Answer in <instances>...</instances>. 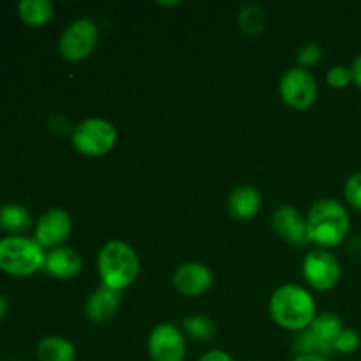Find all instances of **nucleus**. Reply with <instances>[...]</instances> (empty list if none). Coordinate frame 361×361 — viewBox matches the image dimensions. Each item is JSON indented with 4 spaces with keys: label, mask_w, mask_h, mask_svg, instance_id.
I'll return each instance as SVG.
<instances>
[{
    "label": "nucleus",
    "mask_w": 361,
    "mask_h": 361,
    "mask_svg": "<svg viewBox=\"0 0 361 361\" xmlns=\"http://www.w3.org/2000/svg\"><path fill=\"white\" fill-rule=\"evenodd\" d=\"M270 316L277 326L288 331H303L317 316V305L309 289L284 284L270 296Z\"/></svg>",
    "instance_id": "f257e3e1"
},
{
    "label": "nucleus",
    "mask_w": 361,
    "mask_h": 361,
    "mask_svg": "<svg viewBox=\"0 0 361 361\" xmlns=\"http://www.w3.org/2000/svg\"><path fill=\"white\" fill-rule=\"evenodd\" d=\"M307 229L309 242L316 243L319 249L330 250L338 247L351 231L348 208L334 197L317 200L307 215Z\"/></svg>",
    "instance_id": "f03ea898"
},
{
    "label": "nucleus",
    "mask_w": 361,
    "mask_h": 361,
    "mask_svg": "<svg viewBox=\"0 0 361 361\" xmlns=\"http://www.w3.org/2000/svg\"><path fill=\"white\" fill-rule=\"evenodd\" d=\"M136 250L122 240H109L97 254V275L104 288L120 293L130 288L140 275Z\"/></svg>",
    "instance_id": "7ed1b4c3"
},
{
    "label": "nucleus",
    "mask_w": 361,
    "mask_h": 361,
    "mask_svg": "<svg viewBox=\"0 0 361 361\" xmlns=\"http://www.w3.org/2000/svg\"><path fill=\"white\" fill-rule=\"evenodd\" d=\"M44 250L28 236H4L0 240V271L11 277H28L42 270Z\"/></svg>",
    "instance_id": "20e7f679"
},
{
    "label": "nucleus",
    "mask_w": 361,
    "mask_h": 361,
    "mask_svg": "<svg viewBox=\"0 0 361 361\" xmlns=\"http://www.w3.org/2000/svg\"><path fill=\"white\" fill-rule=\"evenodd\" d=\"M344 330V323L337 314H317L307 330L300 331L295 349L298 355H317L328 358L335 353V341Z\"/></svg>",
    "instance_id": "39448f33"
},
{
    "label": "nucleus",
    "mask_w": 361,
    "mask_h": 361,
    "mask_svg": "<svg viewBox=\"0 0 361 361\" xmlns=\"http://www.w3.org/2000/svg\"><path fill=\"white\" fill-rule=\"evenodd\" d=\"M118 134L115 126L104 118H85L71 133L74 150L87 157H102L115 148Z\"/></svg>",
    "instance_id": "423d86ee"
},
{
    "label": "nucleus",
    "mask_w": 361,
    "mask_h": 361,
    "mask_svg": "<svg viewBox=\"0 0 361 361\" xmlns=\"http://www.w3.org/2000/svg\"><path fill=\"white\" fill-rule=\"evenodd\" d=\"M281 99L286 106L296 111H307L317 101V81L309 69L291 67L284 73L279 83Z\"/></svg>",
    "instance_id": "0eeeda50"
},
{
    "label": "nucleus",
    "mask_w": 361,
    "mask_h": 361,
    "mask_svg": "<svg viewBox=\"0 0 361 361\" xmlns=\"http://www.w3.org/2000/svg\"><path fill=\"white\" fill-rule=\"evenodd\" d=\"M99 32L94 21L87 18L74 20L66 27L59 41V51L66 62L78 63L87 60L97 46Z\"/></svg>",
    "instance_id": "6e6552de"
},
{
    "label": "nucleus",
    "mask_w": 361,
    "mask_h": 361,
    "mask_svg": "<svg viewBox=\"0 0 361 361\" xmlns=\"http://www.w3.org/2000/svg\"><path fill=\"white\" fill-rule=\"evenodd\" d=\"M302 275L309 288L316 291H330L341 281V261L331 250L317 247L303 257Z\"/></svg>",
    "instance_id": "1a4fd4ad"
},
{
    "label": "nucleus",
    "mask_w": 361,
    "mask_h": 361,
    "mask_svg": "<svg viewBox=\"0 0 361 361\" xmlns=\"http://www.w3.org/2000/svg\"><path fill=\"white\" fill-rule=\"evenodd\" d=\"M147 351L152 361H183L187 344L182 328L175 323H161L150 331Z\"/></svg>",
    "instance_id": "9d476101"
},
{
    "label": "nucleus",
    "mask_w": 361,
    "mask_h": 361,
    "mask_svg": "<svg viewBox=\"0 0 361 361\" xmlns=\"http://www.w3.org/2000/svg\"><path fill=\"white\" fill-rule=\"evenodd\" d=\"M73 233V219L63 208H48L37 219L34 228V240L42 250H53L63 247L66 240Z\"/></svg>",
    "instance_id": "9b49d317"
},
{
    "label": "nucleus",
    "mask_w": 361,
    "mask_h": 361,
    "mask_svg": "<svg viewBox=\"0 0 361 361\" xmlns=\"http://www.w3.org/2000/svg\"><path fill=\"white\" fill-rule=\"evenodd\" d=\"M214 284V274L210 268L197 261L180 264L173 274V288L185 298H197L210 291Z\"/></svg>",
    "instance_id": "f8f14e48"
},
{
    "label": "nucleus",
    "mask_w": 361,
    "mask_h": 361,
    "mask_svg": "<svg viewBox=\"0 0 361 361\" xmlns=\"http://www.w3.org/2000/svg\"><path fill=\"white\" fill-rule=\"evenodd\" d=\"M271 228L277 233L279 238L293 247H305L309 242V229H307V217H303L298 208L291 204L279 207L271 215Z\"/></svg>",
    "instance_id": "ddd939ff"
},
{
    "label": "nucleus",
    "mask_w": 361,
    "mask_h": 361,
    "mask_svg": "<svg viewBox=\"0 0 361 361\" xmlns=\"http://www.w3.org/2000/svg\"><path fill=\"white\" fill-rule=\"evenodd\" d=\"M83 268L81 256L71 247H56V249L48 250L44 254V263H42V271H46L51 277L60 279V281H69L80 275Z\"/></svg>",
    "instance_id": "4468645a"
},
{
    "label": "nucleus",
    "mask_w": 361,
    "mask_h": 361,
    "mask_svg": "<svg viewBox=\"0 0 361 361\" xmlns=\"http://www.w3.org/2000/svg\"><path fill=\"white\" fill-rule=\"evenodd\" d=\"M261 207H263V197L252 185L235 187L228 196L229 215L236 221H250L259 214Z\"/></svg>",
    "instance_id": "2eb2a0df"
},
{
    "label": "nucleus",
    "mask_w": 361,
    "mask_h": 361,
    "mask_svg": "<svg viewBox=\"0 0 361 361\" xmlns=\"http://www.w3.org/2000/svg\"><path fill=\"white\" fill-rule=\"evenodd\" d=\"M120 305V293L101 286L90 295L87 302V317L94 324H106L115 317Z\"/></svg>",
    "instance_id": "dca6fc26"
},
{
    "label": "nucleus",
    "mask_w": 361,
    "mask_h": 361,
    "mask_svg": "<svg viewBox=\"0 0 361 361\" xmlns=\"http://www.w3.org/2000/svg\"><path fill=\"white\" fill-rule=\"evenodd\" d=\"M35 356H37V361H74L76 345L66 337L49 335L37 344Z\"/></svg>",
    "instance_id": "f3484780"
},
{
    "label": "nucleus",
    "mask_w": 361,
    "mask_h": 361,
    "mask_svg": "<svg viewBox=\"0 0 361 361\" xmlns=\"http://www.w3.org/2000/svg\"><path fill=\"white\" fill-rule=\"evenodd\" d=\"M32 226V215L27 207L20 203H6L0 207V229L7 236H20Z\"/></svg>",
    "instance_id": "a211bd4d"
},
{
    "label": "nucleus",
    "mask_w": 361,
    "mask_h": 361,
    "mask_svg": "<svg viewBox=\"0 0 361 361\" xmlns=\"http://www.w3.org/2000/svg\"><path fill=\"white\" fill-rule=\"evenodd\" d=\"M21 21L30 27H42L53 18V6L48 0H21L18 6Z\"/></svg>",
    "instance_id": "6ab92c4d"
},
{
    "label": "nucleus",
    "mask_w": 361,
    "mask_h": 361,
    "mask_svg": "<svg viewBox=\"0 0 361 361\" xmlns=\"http://www.w3.org/2000/svg\"><path fill=\"white\" fill-rule=\"evenodd\" d=\"M182 331L196 342H210L217 334V326L204 316H187L182 321Z\"/></svg>",
    "instance_id": "aec40b11"
},
{
    "label": "nucleus",
    "mask_w": 361,
    "mask_h": 361,
    "mask_svg": "<svg viewBox=\"0 0 361 361\" xmlns=\"http://www.w3.org/2000/svg\"><path fill=\"white\" fill-rule=\"evenodd\" d=\"M238 25L242 32L249 35H261L267 28V14L256 4H249L238 14Z\"/></svg>",
    "instance_id": "412c9836"
},
{
    "label": "nucleus",
    "mask_w": 361,
    "mask_h": 361,
    "mask_svg": "<svg viewBox=\"0 0 361 361\" xmlns=\"http://www.w3.org/2000/svg\"><path fill=\"white\" fill-rule=\"evenodd\" d=\"M361 344L360 335L356 334L351 328H344L342 334L338 335V338L335 341V353H341V355H353V353L358 351Z\"/></svg>",
    "instance_id": "4be33fe9"
},
{
    "label": "nucleus",
    "mask_w": 361,
    "mask_h": 361,
    "mask_svg": "<svg viewBox=\"0 0 361 361\" xmlns=\"http://www.w3.org/2000/svg\"><path fill=\"white\" fill-rule=\"evenodd\" d=\"M344 197L353 210L361 212V171L348 178L344 185Z\"/></svg>",
    "instance_id": "5701e85b"
},
{
    "label": "nucleus",
    "mask_w": 361,
    "mask_h": 361,
    "mask_svg": "<svg viewBox=\"0 0 361 361\" xmlns=\"http://www.w3.org/2000/svg\"><path fill=\"white\" fill-rule=\"evenodd\" d=\"M326 83L335 90H342L348 85L353 83L351 67L348 66H334L326 73Z\"/></svg>",
    "instance_id": "b1692460"
},
{
    "label": "nucleus",
    "mask_w": 361,
    "mask_h": 361,
    "mask_svg": "<svg viewBox=\"0 0 361 361\" xmlns=\"http://www.w3.org/2000/svg\"><path fill=\"white\" fill-rule=\"evenodd\" d=\"M321 56H323V51H321L319 44L317 42H307L305 46H302L298 51V67H303V69H309V67L319 63Z\"/></svg>",
    "instance_id": "393cba45"
},
{
    "label": "nucleus",
    "mask_w": 361,
    "mask_h": 361,
    "mask_svg": "<svg viewBox=\"0 0 361 361\" xmlns=\"http://www.w3.org/2000/svg\"><path fill=\"white\" fill-rule=\"evenodd\" d=\"M197 361H235L228 353L221 351V349H212V351L204 353Z\"/></svg>",
    "instance_id": "a878e982"
},
{
    "label": "nucleus",
    "mask_w": 361,
    "mask_h": 361,
    "mask_svg": "<svg viewBox=\"0 0 361 361\" xmlns=\"http://www.w3.org/2000/svg\"><path fill=\"white\" fill-rule=\"evenodd\" d=\"M351 73H353V83H355L358 88H361V53L356 56L355 62H353Z\"/></svg>",
    "instance_id": "bb28decb"
},
{
    "label": "nucleus",
    "mask_w": 361,
    "mask_h": 361,
    "mask_svg": "<svg viewBox=\"0 0 361 361\" xmlns=\"http://www.w3.org/2000/svg\"><path fill=\"white\" fill-rule=\"evenodd\" d=\"M293 361H328V358H323V356L317 355H296Z\"/></svg>",
    "instance_id": "cd10ccee"
},
{
    "label": "nucleus",
    "mask_w": 361,
    "mask_h": 361,
    "mask_svg": "<svg viewBox=\"0 0 361 361\" xmlns=\"http://www.w3.org/2000/svg\"><path fill=\"white\" fill-rule=\"evenodd\" d=\"M6 316H7V300H6V296L0 293V323L6 319Z\"/></svg>",
    "instance_id": "c85d7f7f"
},
{
    "label": "nucleus",
    "mask_w": 361,
    "mask_h": 361,
    "mask_svg": "<svg viewBox=\"0 0 361 361\" xmlns=\"http://www.w3.org/2000/svg\"><path fill=\"white\" fill-rule=\"evenodd\" d=\"M159 6H164V7H173V6H180V2H159Z\"/></svg>",
    "instance_id": "c756f323"
}]
</instances>
